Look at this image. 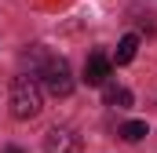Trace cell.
<instances>
[{"label":"cell","mask_w":157,"mask_h":153,"mask_svg":"<svg viewBox=\"0 0 157 153\" xmlns=\"http://www.w3.org/2000/svg\"><path fill=\"white\" fill-rule=\"evenodd\" d=\"M40 102H44V95H40L37 76H15L11 80V113L18 120H33L40 113Z\"/></svg>","instance_id":"obj_1"},{"label":"cell","mask_w":157,"mask_h":153,"mask_svg":"<svg viewBox=\"0 0 157 153\" xmlns=\"http://www.w3.org/2000/svg\"><path fill=\"white\" fill-rule=\"evenodd\" d=\"M110 69H113V58L106 51H91L88 62H84V84L88 88H102L110 80Z\"/></svg>","instance_id":"obj_3"},{"label":"cell","mask_w":157,"mask_h":153,"mask_svg":"<svg viewBox=\"0 0 157 153\" xmlns=\"http://www.w3.org/2000/svg\"><path fill=\"white\" fill-rule=\"evenodd\" d=\"M44 153H80V135L73 128H51L44 135Z\"/></svg>","instance_id":"obj_4"},{"label":"cell","mask_w":157,"mask_h":153,"mask_svg":"<svg viewBox=\"0 0 157 153\" xmlns=\"http://www.w3.org/2000/svg\"><path fill=\"white\" fill-rule=\"evenodd\" d=\"M135 51H139V37H135V33H128V37H121L117 51H113V62H117V66H128V62L135 58Z\"/></svg>","instance_id":"obj_6"},{"label":"cell","mask_w":157,"mask_h":153,"mask_svg":"<svg viewBox=\"0 0 157 153\" xmlns=\"http://www.w3.org/2000/svg\"><path fill=\"white\" fill-rule=\"evenodd\" d=\"M121 139H124V142L146 139V120H128V124H121Z\"/></svg>","instance_id":"obj_7"},{"label":"cell","mask_w":157,"mask_h":153,"mask_svg":"<svg viewBox=\"0 0 157 153\" xmlns=\"http://www.w3.org/2000/svg\"><path fill=\"white\" fill-rule=\"evenodd\" d=\"M102 99H106V106H113V110H128L135 99H132V91L128 88H121V84H102Z\"/></svg>","instance_id":"obj_5"},{"label":"cell","mask_w":157,"mask_h":153,"mask_svg":"<svg viewBox=\"0 0 157 153\" xmlns=\"http://www.w3.org/2000/svg\"><path fill=\"white\" fill-rule=\"evenodd\" d=\"M4 153H22V150H18V146H7V150H4Z\"/></svg>","instance_id":"obj_8"},{"label":"cell","mask_w":157,"mask_h":153,"mask_svg":"<svg viewBox=\"0 0 157 153\" xmlns=\"http://www.w3.org/2000/svg\"><path fill=\"white\" fill-rule=\"evenodd\" d=\"M44 88H48V95H55V99H66L70 91H73V73H70V62L62 58V55H51V58H44Z\"/></svg>","instance_id":"obj_2"}]
</instances>
